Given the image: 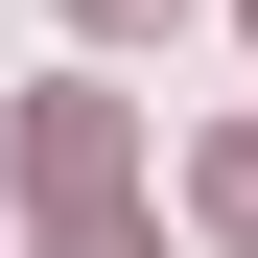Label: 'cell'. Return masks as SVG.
<instances>
[{
	"label": "cell",
	"mask_w": 258,
	"mask_h": 258,
	"mask_svg": "<svg viewBox=\"0 0 258 258\" xmlns=\"http://www.w3.org/2000/svg\"><path fill=\"white\" fill-rule=\"evenodd\" d=\"M211 235H258V117H235V141H211Z\"/></svg>",
	"instance_id": "7a4b0ae2"
},
{
	"label": "cell",
	"mask_w": 258,
	"mask_h": 258,
	"mask_svg": "<svg viewBox=\"0 0 258 258\" xmlns=\"http://www.w3.org/2000/svg\"><path fill=\"white\" fill-rule=\"evenodd\" d=\"M47 258H164V235H141V211H71V235H47Z\"/></svg>",
	"instance_id": "3957f363"
},
{
	"label": "cell",
	"mask_w": 258,
	"mask_h": 258,
	"mask_svg": "<svg viewBox=\"0 0 258 258\" xmlns=\"http://www.w3.org/2000/svg\"><path fill=\"white\" fill-rule=\"evenodd\" d=\"M71 24H188V0H71Z\"/></svg>",
	"instance_id": "277c9868"
},
{
	"label": "cell",
	"mask_w": 258,
	"mask_h": 258,
	"mask_svg": "<svg viewBox=\"0 0 258 258\" xmlns=\"http://www.w3.org/2000/svg\"><path fill=\"white\" fill-rule=\"evenodd\" d=\"M24 188L47 211H117V94H24Z\"/></svg>",
	"instance_id": "6da1fadb"
}]
</instances>
